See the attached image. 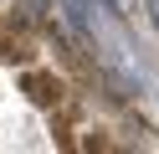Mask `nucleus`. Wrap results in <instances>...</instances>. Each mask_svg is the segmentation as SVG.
<instances>
[{
    "label": "nucleus",
    "instance_id": "nucleus-3",
    "mask_svg": "<svg viewBox=\"0 0 159 154\" xmlns=\"http://www.w3.org/2000/svg\"><path fill=\"white\" fill-rule=\"evenodd\" d=\"M98 82H103V87H108V98H113V103H128V98H134V82H128L123 77V72H113V67H103V72H98Z\"/></svg>",
    "mask_w": 159,
    "mask_h": 154
},
{
    "label": "nucleus",
    "instance_id": "nucleus-4",
    "mask_svg": "<svg viewBox=\"0 0 159 154\" xmlns=\"http://www.w3.org/2000/svg\"><path fill=\"white\" fill-rule=\"evenodd\" d=\"M144 16H149V26L159 31V0H144Z\"/></svg>",
    "mask_w": 159,
    "mask_h": 154
},
{
    "label": "nucleus",
    "instance_id": "nucleus-2",
    "mask_svg": "<svg viewBox=\"0 0 159 154\" xmlns=\"http://www.w3.org/2000/svg\"><path fill=\"white\" fill-rule=\"evenodd\" d=\"M0 62H31V36H26V26L0 31Z\"/></svg>",
    "mask_w": 159,
    "mask_h": 154
},
{
    "label": "nucleus",
    "instance_id": "nucleus-1",
    "mask_svg": "<svg viewBox=\"0 0 159 154\" xmlns=\"http://www.w3.org/2000/svg\"><path fill=\"white\" fill-rule=\"evenodd\" d=\"M21 87H26V98H31L36 108H57V103H62V77H57V72H26Z\"/></svg>",
    "mask_w": 159,
    "mask_h": 154
}]
</instances>
